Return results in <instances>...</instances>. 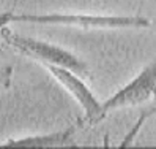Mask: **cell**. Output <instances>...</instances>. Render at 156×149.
<instances>
[{
    "mask_svg": "<svg viewBox=\"0 0 156 149\" xmlns=\"http://www.w3.org/2000/svg\"><path fill=\"white\" fill-rule=\"evenodd\" d=\"M13 22H32L49 25H68L80 29H147L151 21L144 16L85 14V13H49V14H14Z\"/></svg>",
    "mask_w": 156,
    "mask_h": 149,
    "instance_id": "6da1fadb",
    "label": "cell"
},
{
    "mask_svg": "<svg viewBox=\"0 0 156 149\" xmlns=\"http://www.w3.org/2000/svg\"><path fill=\"white\" fill-rule=\"evenodd\" d=\"M0 36H2V40L8 46H11L17 52H22L25 55H29V57L38 60L41 65L43 63H52V65H58V67L69 68L77 74H84V76H88L90 74L88 65L79 55H76L74 52H71L65 48H62V46L33 38V36L14 33L8 27H3L0 30Z\"/></svg>",
    "mask_w": 156,
    "mask_h": 149,
    "instance_id": "7a4b0ae2",
    "label": "cell"
},
{
    "mask_svg": "<svg viewBox=\"0 0 156 149\" xmlns=\"http://www.w3.org/2000/svg\"><path fill=\"white\" fill-rule=\"evenodd\" d=\"M151 98H156V59L145 65L126 86L101 103V117L104 119L114 109L139 106Z\"/></svg>",
    "mask_w": 156,
    "mask_h": 149,
    "instance_id": "3957f363",
    "label": "cell"
},
{
    "mask_svg": "<svg viewBox=\"0 0 156 149\" xmlns=\"http://www.w3.org/2000/svg\"><path fill=\"white\" fill-rule=\"evenodd\" d=\"M43 67L55 78V81L62 87H65L69 92L73 95V98H74L82 108H84V117L77 120L80 127L96 125L98 122L103 120V117H101V101L95 97L91 89L80 79V76L77 73H74L69 68L58 67V65H52V63H43Z\"/></svg>",
    "mask_w": 156,
    "mask_h": 149,
    "instance_id": "277c9868",
    "label": "cell"
},
{
    "mask_svg": "<svg viewBox=\"0 0 156 149\" xmlns=\"http://www.w3.org/2000/svg\"><path fill=\"white\" fill-rule=\"evenodd\" d=\"M80 128L79 122L60 132H54L48 135H35L25 138L6 139L0 143V147H63V146H76L74 135Z\"/></svg>",
    "mask_w": 156,
    "mask_h": 149,
    "instance_id": "5b68a950",
    "label": "cell"
},
{
    "mask_svg": "<svg viewBox=\"0 0 156 149\" xmlns=\"http://www.w3.org/2000/svg\"><path fill=\"white\" fill-rule=\"evenodd\" d=\"M13 16H14V13H11V11L0 13V30H2L3 27H6L10 22H13Z\"/></svg>",
    "mask_w": 156,
    "mask_h": 149,
    "instance_id": "8992f818",
    "label": "cell"
},
{
    "mask_svg": "<svg viewBox=\"0 0 156 149\" xmlns=\"http://www.w3.org/2000/svg\"><path fill=\"white\" fill-rule=\"evenodd\" d=\"M153 113H156V108H154V109H151V111H148V113H147V114H148V117H150V116H151Z\"/></svg>",
    "mask_w": 156,
    "mask_h": 149,
    "instance_id": "52a82bcc",
    "label": "cell"
}]
</instances>
